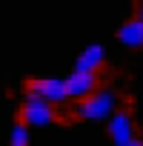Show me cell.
<instances>
[{"label": "cell", "instance_id": "cell-9", "mask_svg": "<svg viewBox=\"0 0 143 146\" xmlns=\"http://www.w3.org/2000/svg\"><path fill=\"white\" fill-rule=\"evenodd\" d=\"M137 17H140V20H143V3H140V6H137Z\"/></svg>", "mask_w": 143, "mask_h": 146}, {"label": "cell", "instance_id": "cell-8", "mask_svg": "<svg viewBox=\"0 0 143 146\" xmlns=\"http://www.w3.org/2000/svg\"><path fill=\"white\" fill-rule=\"evenodd\" d=\"M9 143H12V146H29V129H26L23 123H17V126L12 129V137H9Z\"/></svg>", "mask_w": 143, "mask_h": 146}, {"label": "cell", "instance_id": "cell-2", "mask_svg": "<svg viewBox=\"0 0 143 146\" xmlns=\"http://www.w3.org/2000/svg\"><path fill=\"white\" fill-rule=\"evenodd\" d=\"M54 117H57V112H54L52 103L26 92V100L20 106V123L23 126H49V123H54Z\"/></svg>", "mask_w": 143, "mask_h": 146}, {"label": "cell", "instance_id": "cell-7", "mask_svg": "<svg viewBox=\"0 0 143 146\" xmlns=\"http://www.w3.org/2000/svg\"><path fill=\"white\" fill-rule=\"evenodd\" d=\"M117 40H120L123 46L140 49V46H143V20H140V17H132V20H126V23L117 29Z\"/></svg>", "mask_w": 143, "mask_h": 146}, {"label": "cell", "instance_id": "cell-10", "mask_svg": "<svg viewBox=\"0 0 143 146\" xmlns=\"http://www.w3.org/2000/svg\"><path fill=\"white\" fill-rule=\"evenodd\" d=\"M129 146H143V143H140V140H132V143H129Z\"/></svg>", "mask_w": 143, "mask_h": 146}, {"label": "cell", "instance_id": "cell-4", "mask_svg": "<svg viewBox=\"0 0 143 146\" xmlns=\"http://www.w3.org/2000/svg\"><path fill=\"white\" fill-rule=\"evenodd\" d=\"M66 92L69 98H77V100H86L97 92V75L92 72H72L66 78Z\"/></svg>", "mask_w": 143, "mask_h": 146}, {"label": "cell", "instance_id": "cell-5", "mask_svg": "<svg viewBox=\"0 0 143 146\" xmlns=\"http://www.w3.org/2000/svg\"><path fill=\"white\" fill-rule=\"evenodd\" d=\"M109 137L115 140V146H129L134 140V123L129 112H115L109 117Z\"/></svg>", "mask_w": 143, "mask_h": 146}, {"label": "cell", "instance_id": "cell-1", "mask_svg": "<svg viewBox=\"0 0 143 146\" xmlns=\"http://www.w3.org/2000/svg\"><path fill=\"white\" fill-rule=\"evenodd\" d=\"M115 106H117L115 92L100 89V92H95L92 98L75 103V115H77V117H86V120H103V117H109V115L115 112Z\"/></svg>", "mask_w": 143, "mask_h": 146}, {"label": "cell", "instance_id": "cell-6", "mask_svg": "<svg viewBox=\"0 0 143 146\" xmlns=\"http://www.w3.org/2000/svg\"><path fill=\"white\" fill-rule=\"evenodd\" d=\"M103 60H106L103 46H100V43H92V46H86V49L80 52V57H77V63H75V72H92V75H97V69L103 66Z\"/></svg>", "mask_w": 143, "mask_h": 146}, {"label": "cell", "instance_id": "cell-3", "mask_svg": "<svg viewBox=\"0 0 143 146\" xmlns=\"http://www.w3.org/2000/svg\"><path fill=\"white\" fill-rule=\"evenodd\" d=\"M29 92L37 95V98H43V100L52 103V106H54V103H63V100L69 98L63 78H32V80H29Z\"/></svg>", "mask_w": 143, "mask_h": 146}]
</instances>
